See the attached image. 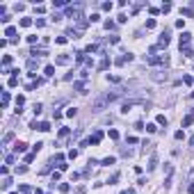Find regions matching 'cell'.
Returning a JSON list of instances; mask_svg holds the SVG:
<instances>
[{
  "instance_id": "obj_1",
  "label": "cell",
  "mask_w": 194,
  "mask_h": 194,
  "mask_svg": "<svg viewBox=\"0 0 194 194\" xmlns=\"http://www.w3.org/2000/svg\"><path fill=\"white\" fill-rule=\"evenodd\" d=\"M151 66H169V55H153L146 60Z\"/></svg>"
},
{
  "instance_id": "obj_42",
  "label": "cell",
  "mask_w": 194,
  "mask_h": 194,
  "mask_svg": "<svg viewBox=\"0 0 194 194\" xmlns=\"http://www.w3.org/2000/svg\"><path fill=\"white\" fill-rule=\"evenodd\" d=\"M80 78L87 80V78H89V69H82V71H80Z\"/></svg>"
},
{
  "instance_id": "obj_21",
  "label": "cell",
  "mask_w": 194,
  "mask_h": 194,
  "mask_svg": "<svg viewBox=\"0 0 194 194\" xmlns=\"http://www.w3.org/2000/svg\"><path fill=\"white\" fill-rule=\"evenodd\" d=\"M7 85H9V87H12V89H14V87H18V78H16V75H12V78H9V82H7Z\"/></svg>"
},
{
  "instance_id": "obj_15",
  "label": "cell",
  "mask_w": 194,
  "mask_h": 194,
  "mask_svg": "<svg viewBox=\"0 0 194 194\" xmlns=\"http://www.w3.org/2000/svg\"><path fill=\"white\" fill-rule=\"evenodd\" d=\"M192 123H194V114H187V117L183 119V128H190Z\"/></svg>"
},
{
  "instance_id": "obj_43",
  "label": "cell",
  "mask_w": 194,
  "mask_h": 194,
  "mask_svg": "<svg viewBox=\"0 0 194 194\" xmlns=\"http://www.w3.org/2000/svg\"><path fill=\"white\" fill-rule=\"evenodd\" d=\"M107 80H110V82H121L119 75H110V73H107Z\"/></svg>"
},
{
  "instance_id": "obj_29",
  "label": "cell",
  "mask_w": 194,
  "mask_h": 194,
  "mask_svg": "<svg viewBox=\"0 0 194 194\" xmlns=\"http://www.w3.org/2000/svg\"><path fill=\"white\" fill-rule=\"evenodd\" d=\"M96 50H98V46H96V43H89V46L85 48V53H96Z\"/></svg>"
},
{
  "instance_id": "obj_33",
  "label": "cell",
  "mask_w": 194,
  "mask_h": 194,
  "mask_svg": "<svg viewBox=\"0 0 194 194\" xmlns=\"http://www.w3.org/2000/svg\"><path fill=\"white\" fill-rule=\"evenodd\" d=\"M69 190H71V185H69V183H62V185H60V192H62V194H66Z\"/></svg>"
},
{
  "instance_id": "obj_8",
  "label": "cell",
  "mask_w": 194,
  "mask_h": 194,
  "mask_svg": "<svg viewBox=\"0 0 194 194\" xmlns=\"http://www.w3.org/2000/svg\"><path fill=\"white\" fill-rule=\"evenodd\" d=\"M55 64L66 66V64H71V57H69V55H60V57H55Z\"/></svg>"
},
{
  "instance_id": "obj_28",
  "label": "cell",
  "mask_w": 194,
  "mask_h": 194,
  "mask_svg": "<svg viewBox=\"0 0 194 194\" xmlns=\"http://www.w3.org/2000/svg\"><path fill=\"white\" fill-rule=\"evenodd\" d=\"M60 178H62V174H60V171H53V176H50V180H53V185H55V183H57Z\"/></svg>"
},
{
  "instance_id": "obj_11",
  "label": "cell",
  "mask_w": 194,
  "mask_h": 194,
  "mask_svg": "<svg viewBox=\"0 0 194 194\" xmlns=\"http://www.w3.org/2000/svg\"><path fill=\"white\" fill-rule=\"evenodd\" d=\"M114 162H117V158H114V155H107L105 160H100L98 164H100V167H110V164H114Z\"/></svg>"
},
{
  "instance_id": "obj_46",
  "label": "cell",
  "mask_w": 194,
  "mask_h": 194,
  "mask_svg": "<svg viewBox=\"0 0 194 194\" xmlns=\"http://www.w3.org/2000/svg\"><path fill=\"white\" fill-rule=\"evenodd\" d=\"M149 12H151V16H158V14H160V9H158V7H149Z\"/></svg>"
},
{
  "instance_id": "obj_31",
  "label": "cell",
  "mask_w": 194,
  "mask_h": 194,
  "mask_svg": "<svg viewBox=\"0 0 194 194\" xmlns=\"http://www.w3.org/2000/svg\"><path fill=\"white\" fill-rule=\"evenodd\" d=\"M37 41H39V37H37V34H30V37H28V43L37 46Z\"/></svg>"
},
{
  "instance_id": "obj_55",
  "label": "cell",
  "mask_w": 194,
  "mask_h": 194,
  "mask_svg": "<svg viewBox=\"0 0 194 194\" xmlns=\"http://www.w3.org/2000/svg\"><path fill=\"white\" fill-rule=\"evenodd\" d=\"M32 194H43V190H39V187H37V190H34Z\"/></svg>"
},
{
  "instance_id": "obj_58",
  "label": "cell",
  "mask_w": 194,
  "mask_h": 194,
  "mask_svg": "<svg viewBox=\"0 0 194 194\" xmlns=\"http://www.w3.org/2000/svg\"><path fill=\"white\" fill-rule=\"evenodd\" d=\"M23 194H30V192H23Z\"/></svg>"
},
{
  "instance_id": "obj_20",
  "label": "cell",
  "mask_w": 194,
  "mask_h": 194,
  "mask_svg": "<svg viewBox=\"0 0 194 194\" xmlns=\"http://www.w3.org/2000/svg\"><path fill=\"white\" fill-rule=\"evenodd\" d=\"M9 185H12V178H7V176H5V178H2V183H0V187H2V190H9Z\"/></svg>"
},
{
  "instance_id": "obj_24",
  "label": "cell",
  "mask_w": 194,
  "mask_h": 194,
  "mask_svg": "<svg viewBox=\"0 0 194 194\" xmlns=\"http://www.w3.org/2000/svg\"><path fill=\"white\" fill-rule=\"evenodd\" d=\"M41 110H43L41 103H34V105H32V112H34V114H41Z\"/></svg>"
},
{
  "instance_id": "obj_25",
  "label": "cell",
  "mask_w": 194,
  "mask_h": 194,
  "mask_svg": "<svg viewBox=\"0 0 194 194\" xmlns=\"http://www.w3.org/2000/svg\"><path fill=\"white\" fill-rule=\"evenodd\" d=\"M155 167H158V158L153 155V158H151V162H149V171H153Z\"/></svg>"
},
{
  "instance_id": "obj_19",
  "label": "cell",
  "mask_w": 194,
  "mask_h": 194,
  "mask_svg": "<svg viewBox=\"0 0 194 194\" xmlns=\"http://www.w3.org/2000/svg\"><path fill=\"white\" fill-rule=\"evenodd\" d=\"M155 123H158V126H167V117H164V114H158V117H155Z\"/></svg>"
},
{
  "instance_id": "obj_53",
  "label": "cell",
  "mask_w": 194,
  "mask_h": 194,
  "mask_svg": "<svg viewBox=\"0 0 194 194\" xmlns=\"http://www.w3.org/2000/svg\"><path fill=\"white\" fill-rule=\"evenodd\" d=\"M187 192H190V194H194V183H190V187H187Z\"/></svg>"
},
{
  "instance_id": "obj_6",
  "label": "cell",
  "mask_w": 194,
  "mask_h": 194,
  "mask_svg": "<svg viewBox=\"0 0 194 194\" xmlns=\"http://www.w3.org/2000/svg\"><path fill=\"white\" fill-rule=\"evenodd\" d=\"M167 46H169V32L164 30L160 34V39H158V48H167Z\"/></svg>"
},
{
  "instance_id": "obj_37",
  "label": "cell",
  "mask_w": 194,
  "mask_h": 194,
  "mask_svg": "<svg viewBox=\"0 0 194 194\" xmlns=\"http://www.w3.org/2000/svg\"><path fill=\"white\" fill-rule=\"evenodd\" d=\"M75 158H78V149H71L69 151V160H75Z\"/></svg>"
},
{
  "instance_id": "obj_4",
  "label": "cell",
  "mask_w": 194,
  "mask_h": 194,
  "mask_svg": "<svg viewBox=\"0 0 194 194\" xmlns=\"http://www.w3.org/2000/svg\"><path fill=\"white\" fill-rule=\"evenodd\" d=\"M100 139H103V130H96V132L89 137V146H98V144H100Z\"/></svg>"
},
{
  "instance_id": "obj_27",
  "label": "cell",
  "mask_w": 194,
  "mask_h": 194,
  "mask_svg": "<svg viewBox=\"0 0 194 194\" xmlns=\"http://www.w3.org/2000/svg\"><path fill=\"white\" fill-rule=\"evenodd\" d=\"M32 25V18H21V28H30Z\"/></svg>"
},
{
  "instance_id": "obj_30",
  "label": "cell",
  "mask_w": 194,
  "mask_h": 194,
  "mask_svg": "<svg viewBox=\"0 0 194 194\" xmlns=\"http://www.w3.org/2000/svg\"><path fill=\"white\" fill-rule=\"evenodd\" d=\"M41 149H43V142H37V144L32 146V153H39Z\"/></svg>"
},
{
  "instance_id": "obj_49",
  "label": "cell",
  "mask_w": 194,
  "mask_h": 194,
  "mask_svg": "<svg viewBox=\"0 0 194 194\" xmlns=\"http://www.w3.org/2000/svg\"><path fill=\"white\" fill-rule=\"evenodd\" d=\"M180 12H183V14H185V16H194V12H192V9H187V7H183V9H180Z\"/></svg>"
},
{
  "instance_id": "obj_60",
  "label": "cell",
  "mask_w": 194,
  "mask_h": 194,
  "mask_svg": "<svg viewBox=\"0 0 194 194\" xmlns=\"http://www.w3.org/2000/svg\"><path fill=\"white\" fill-rule=\"evenodd\" d=\"M192 114H194V110H192Z\"/></svg>"
},
{
  "instance_id": "obj_5",
  "label": "cell",
  "mask_w": 194,
  "mask_h": 194,
  "mask_svg": "<svg viewBox=\"0 0 194 194\" xmlns=\"http://www.w3.org/2000/svg\"><path fill=\"white\" fill-rule=\"evenodd\" d=\"M46 55H48L46 48H37V46H34L32 50H30V57H34V60H37V57H46Z\"/></svg>"
},
{
  "instance_id": "obj_48",
  "label": "cell",
  "mask_w": 194,
  "mask_h": 194,
  "mask_svg": "<svg viewBox=\"0 0 194 194\" xmlns=\"http://www.w3.org/2000/svg\"><path fill=\"white\" fill-rule=\"evenodd\" d=\"M174 137H176V139H183V137H185V132H183V130H176V132H174Z\"/></svg>"
},
{
  "instance_id": "obj_45",
  "label": "cell",
  "mask_w": 194,
  "mask_h": 194,
  "mask_svg": "<svg viewBox=\"0 0 194 194\" xmlns=\"http://www.w3.org/2000/svg\"><path fill=\"white\" fill-rule=\"evenodd\" d=\"M89 21H92V23H98V21H100V14H92Z\"/></svg>"
},
{
  "instance_id": "obj_17",
  "label": "cell",
  "mask_w": 194,
  "mask_h": 194,
  "mask_svg": "<svg viewBox=\"0 0 194 194\" xmlns=\"http://www.w3.org/2000/svg\"><path fill=\"white\" fill-rule=\"evenodd\" d=\"M43 75H46V78H50V75H55V66H53V64H48L46 69H43Z\"/></svg>"
},
{
  "instance_id": "obj_44",
  "label": "cell",
  "mask_w": 194,
  "mask_h": 194,
  "mask_svg": "<svg viewBox=\"0 0 194 194\" xmlns=\"http://www.w3.org/2000/svg\"><path fill=\"white\" fill-rule=\"evenodd\" d=\"M183 82H185V85H192L194 78H192V75H183Z\"/></svg>"
},
{
  "instance_id": "obj_41",
  "label": "cell",
  "mask_w": 194,
  "mask_h": 194,
  "mask_svg": "<svg viewBox=\"0 0 194 194\" xmlns=\"http://www.w3.org/2000/svg\"><path fill=\"white\" fill-rule=\"evenodd\" d=\"M57 169H60V171H66V169H69V164L62 160V162H57Z\"/></svg>"
},
{
  "instance_id": "obj_51",
  "label": "cell",
  "mask_w": 194,
  "mask_h": 194,
  "mask_svg": "<svg viewBox=\"0 0 194 194\" xmlns=\"http://www.w3.org/2000/svg\"><path fill=\"white\" fill-rule=\"evenodd\" d=\"M117 180H119V174H114V176H112V178H110V180H107V183H110V185H114V183H117Z\"/></svg>"
},
{
  "instance_id": "obj_50",
  "label": "cell",
  "mask_w": 194,
  "mask_h": 194,
  "mask_svg": "<svg viewBox=\"0 0 194 194\" xmlns=\"http://www.w3.org/2000/svg\"><path fill=\"white\" fill-rule=\"evenodd\" d=\"M66 117H75V107H69L66 110Z\"/></svg>"
},
{
  "instance_id": "obj_7",
  "label": "cell",
  "mask_w": 194,
  "mask_h": 194,
  "mask_svg": "<svg viewBox=\"0 0 194 194\" xmlns=\"http://www.w3.org/2000/svg\"><path fill=\"white\" fill-rule=\"evenodd\" d=\"M5 37H9V41H12V43H16V41H18V39H16V28H14V25H9V28L5 30Z\"/></svg>"
},
{
  "instance_id": "obj_23",
  "label": "cell",
  "mask_w": 194,
  "mask_h": 194,
  "mask_svg": "<svg viewBox=\"0 0 194 194\" xmlns=\"http://www.w3.org/2000/svg\"><path fill=\"white\" fill-rule=\"evenodd\" d=\"M9 105V92H2V107Z\"/></svg>"
},
{
  "instance_id": "obj_26",
  "label": "cell",
  "mask_w": 194,
  "mask_h": 194,
  "mask_svg": "<svg viewBox=\"0 0 194 194\" xmlns=\"http://www.w3.org/2000/svg\"><path fill=\"white\" fill-rule=\"evenodd\" d=\"M112 7H114L112 2H103V5H100V9H103V12H112Z\"/></svg>"
},
{
  "instance_id": "obj_36",
  "label": "cell",
  "mask_w": 194,
  "mask_h": 194,
  "mask_svg": "<svg viewBox=\"0 0 194 194\" xmlns=\"http://www.w3.org/2000/svg\"><path fill=\"white\" fill-rule=\"evenodd\" d=\"M12 139H14V132H7V135H5V139H2V144H9Z\"/></svg>"
},
{
  "instance_id": "obj_35",
  "label": "cell",
  "mask_w": 194,
  "mask_h": 194,
  "mask_svg": "<svg viewBox=\"0 0 194 194\" xmlns=\"http://www.w3.org/2000/svg\"><path fill=\"white\" fill-rule=\"evenodd\" d=\"M153 28H155V18H149L146 21V30H153Z\"/></svg>"
},
{
  "instance_id": "obj_14",
  "label": "cell",
  "mask_w": 194,
  "mask_h": 194,
  "mask_svg": "<svg viewBox=\"0 0 194 194\" xmlns=\"http://www.w3.org/2000/svg\"><path fill=\"white\" fill-rule=\"evenodd\" d=\"M28 69H30V71H37V69H39V60L30 57V60H28Z\"/></svg>"
},
{
  "instance_id": "obj_18",
  "label": "cell",
  "mask_w": 194,
  "mask_h": 194,
  "mask_svg": "<svg viewBox=\"0 0 194 194\" xmlns=\"http://www.w3.org/2000/svg\"><path fill=\"white\" fill-rule=\"evenodd\" d=\"M69 135H71V128H60V132H57L60 139H64V137H69Z\"/></svg>"
},
{
  "instance_id": "obj_52",
  "label": "cell",
  "mask_w": 194,
  "mask_h": 194,
  "mask_svg": "<svg viewBox=\"0 0 194 194\" xmlns=\"http://www.w3.org/2000/svg\"><path fill=\"white\" fill-rule=\"evenodd\" d=\"M34 155H37V153H28V155H25V162H32V160H34Z\"/></svg>"
},
{
  "instance_id": "obj_39",
  "label": "cell",
  "mask_w": 194,
  "mask_h": 194,
  "mask_svg": "<svg viewBox=\"0 0 194 194\" xmlns=\"http://www.w3.org/2000/svg\"><path fill=\"white\" fill-rule=\"evenodd\" d=\"M160 12H162V14H167V12H171V5H169V2H164V5L160 7Z\"/></svg>"
},
{
  "instance_id": "obj_2",
  "label": "cell",
  "mask_w": 194,
  "mask_h": 194,
  "mask_svg": "<svg viewBox=\"0 0 194 194\" xmlns=\"http://www.w3.org/2000/svg\"><path fill=\"white\" fill-rule=\"evenodd\" d=\"M110 103V98L107 96H103V98H98V100H94V105H92V112H103V107Z\"/></svg>"
},
{
  "instance_id": "obj_3",
  "label": "cell",
  "mask_w": 194,
  "mask_h": 194,
  "mask_svg": "<svg viewBox=\"0 0 194 194\" xmlns=\"http://www.w3.org/2000/svg\"><path fill=\"white\" fill-rule=\"evenodd\" d=\"M132 57H135L132 53H123L121 57H117V60H114V64H117V66H123L126 62H132Z\"/></svg>"
},
{
  "instance_id": "obj_47",
  "label": "cell",
  "mask_w": 194,
  "mask_h": 194,
  "mask_svg": "<svg viewBox=\"0 0 194 194\" xmlns=\"http://www.w3.org/2000/svg\"><path fill=\"white\" fill-rule=\"evenodd\" d=\"M117 21H119V23H126V21H128V16H126V14H119V16H117Z\"/></svg>"
},
{
  "instance_id": "obj_59",
  "label": "cell",
  "mask_w": 194,
  "mask_h": 194,
  "mask_svg": "<svg viewBox=\"0 0 194 194\" xmlns=\"http://www.w3.org/2000/svg\"><path fill=\"white\" fill-rule=\"evenodd\" d=\"M12 194H16V192H12Z\"/></svg>"
},
{
  "instance_id": "obj_54",
  "label": "cell",
  "mask_w": 194,
  "mask_h": 194,
  "mask_svg": "<svg viewBox=\"0 0 194 194\" xmlns=\"http://www.w3.org/2000/svg\"><path fill=\"white\" fill-rule=\"evenodd\" d=\"M121 194H135V190H123Z\"/></svg>"
},
{
  "instance_id": "obj_57",
  "label": "cell",
  "mask_w": 194,
  "mask_h": 194,
  "mask_svg": "<svg viewBox=\"0 0 194 194\" xmlns=\"http://www.w3.org/2000/svg\"><path fill=\"white\" fill-rule=\"evenodd\" d=\"M190 178H194V169H192V174H190Z\"/></svg>"
},
{
  "instance_id": "obj_16",
  "label": "cell",
  "mask_w": 194,
  "mask_h": 194,
  "mask_svg": "<svg viewBox=\"0 0 194 194\" xmlns=\"http://www.w3.org/2000/svg\"><path fill=\"white\" fill-rule=\"evenodd\" d=\"M73 87H75V92H80V94H87V92H85V82H82V80L73 82Z\"/></svg>"
},
{
  "instance_id": "obj_40",
  "label": "cell",
  "mask_w": 194,
  "mask_h": 194,
  "mask_svg": "<svg viewBox=\"0 0 194 194\" xmlns=\"http://www.w3.org/2000/svg\"><path fill=\"white\" fill-rule=\"evenodd\" d=\"M55 41H57V43H60V46H64L66 41H69V37H66V34H64V37H57V39H55Z\"/></svg>"
},
{
  "instance_id": "obj_32",
  "label": "cell",
  "mask_w": 194,
  "mask_h": 194,
  "mask_svg": "<svg viewBox=\"0 0 194 194\" xmlns=\"http://www.w3.org/2000/svg\"><path fill=\"white\" fill-rule=\"evenodd\" d=\"M158 130V123H146V132H155Z\"/></svg>"
},
{
  "instance_id": "obj_34",
  "label": "cell",
  "mask_w": 194,
  "mask_h": 194,
  "mask_svg": "<svg viewBox=\"0 0 194 194\" xmlns=\"http://www.w3.org/2000/svg\"><path fill=\"white\" fill-rule=\"evenodd\" d=\"M114 28H117L114 21H105V30H114Z\"/></svg>"
},
{
  "instance_id": "obj_12",
  "label": "cell",
  "mask_w": 194,
  "mask_h": 194,
  "mask_svg": "<svg viewBox=\"0 0 194 194\" xmlns=\"http://www.w3.org/2000/svg\"><path fill=\"white\" fill-rule=\"evenodd\" d=\"M107 66H110V57H103V60H100V62H98V71H105V69H107Z\"/></svg>"
},
{
  "instance_id": "obj_9",
  "label": "cell",
  "mask_w": 194,
  "mask_h": 194,
  "mask_svg": "<svg viewBox=\"0 0 194 194\" xmlns=\"http://www.w3.org/2000/svg\"><path fill=\"white\" fill-rule=\"evenodd\" d=\"M14 151H16V153H25V151H28V144H25V142H16V144H14Z\"/></svg>"
},
{
  "instance_id": "obj_38",
  "label": "cell",
  "mask_w": 194,
  "mask_h": 194,
  "mask_svg": "<svg viewBox=\"0 0 194 194\" xmlns=\"http://www.w3.org/2000/svg\"><path fill=\"white\" fill-rule=\"evenodd\" d=\"M107 135H110V139H119V130H110V132H107Z\"/></svg>"
},
{
  "instance_id": "obj_56",
  "label": "cell",
  "mask_w": 194,
  "mask_h": 194,
  "mask_svg": "<svg viewBox=\"0 0 194 194\" xmlns=\"http://www.w3.org/2000/svg\"><path fill=\"white\" fill-rule=\"evenodd\" d=\"M190 144H192V146H194V137H192V139H190Z\"/></svg>"
},
{
  "instance_id": "obj_13",
  "label": "cell",
  "mask_w": 194,
  "mask_h": 194,
  "mask_svg": "<svg viewBox=\"0 0 194 194\" xmlns=\"http://www.w3.org/2000/svg\"><path fill=\"white\" fill-rule=\"evenodd\" d=\"M37 130H41V132H48V130H50V123H48V121H39V123H37Z\"/></svg>"
},
{
  "instance_id": "obj_22",
  "label": "cell",
  "mask_w": 194,
  "mask_h": 194,
  "mask_svg": "<svg viewBox=\"0 0 194 194\" xmlns=\"http://www.w3.org/2000/svg\"><path fill=\"white\" fill-rule=\"evenodd\" d=\"M180 50H183V55H185V57H194V53H192V48H190V46H185V48H180Z\"/></svg>"
},
{
  "instance_id": "obj_10",
  "label": "cell",
  "mask_w": 194,
  "mask_h": 194,
  "mask_svg": "<svg viewBox=\"0 0 194 194\" xmlns=\"http://www.w3.org/2000/svg\"><path fill=\"white\" fill-rule=\"evenodd\" d=\"M190 39H192V34H190V32H183V34H180V48H185V46L190 43Z\"/></svg>"
}]
</instances>
